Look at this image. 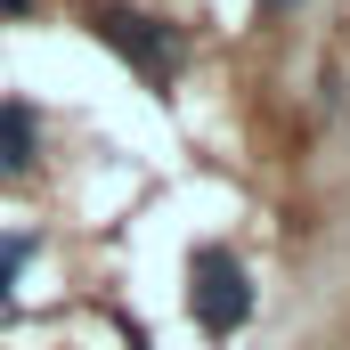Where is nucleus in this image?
<instances>
[{"instance_id": "1", "label": "nucleus", "mask_w": 350, "mask_h": 350, "mask_svg": "<svg viewBox=\"0 0 350 350\" xmlns=\"http://www.w3.org/2000/svg\"><path fill=\"white\" fill-rule=\"evenodd\" d=\"M187 310H196L212 334H237V326L253 318V285H245V261H237V253H220V245H204V253L187 261Z\"/></svg>"}, {"instance_id": "2", "label": "nucleus", "mask_w": 350, "mask_h": 350, "mask_svg": "<svg viewBox=\"0 0 350 350\" xmlns=\"http://www.w3.org/2000/svg\"><path fill=\"white\" fill-rule=\"evenodd\" d=\"M98 33H106L122 57H139L155 82L179 74V33H172V25H155V16H139V8H98Z\"/></svg>"}, {"instance_id": "3", "label": "nucleus", "mask_w": 350, "mask_h": 350, "mask_svg": "<svg viewBox=\"0 0 350 350\" xmlns=\"http://www.w3.org/2000/svg\"><path fill=\"white\" fill-rule=\"evenodd\" d=\"M25 163H33V114L25 106H0V172L16 179Z\"/></svg>"}, {"instance_id": "4", "label": "nucleus", "mask_w": 350, "mask_h": 350, "mask_svg": "<svg viewBox=\"0 0 350 350\" xmlns=\"http://www.w3.org/2000/svg\"><path fill=\"white\" fill-rule=\"evenodd\" d=\"M25 253H33V245H25V237H16V245H8V253H0V301H8V277H16V269H25Z\"/></svg>"}, {"instance_id": "5", "label": "nucleus", "mask_w": 350, "mask_h": 350, "mask_svg": "<svg viewBox=\"0 0 350 350\" xmlns=\"http://www.w3.org/2000/svg\"><path fill=\"white\" fill-rule=\"evenodd\" d=\"M261 8H293V0H261Z\"/></svg>"}]
</instances>
